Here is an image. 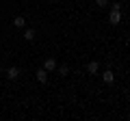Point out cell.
<instances>
[{
	"mask_svg": "<svg viewBox=\"0 0 130 121\" xmlns=\"http://www.w3.org/2000/svg\"><path fill=\"white\" fill-rule=\"evenodd\" d=\"M111 9H113V11H121V5H119V2H113Z\"/></svg>",
	"mask_w": 130,
	"mask_h": 121,
	"instance_id": "11",
	"label": "cell"
},
{
	"mask_svg": "<svg viewBox=\"0 0 130 121\" xmlns=\"http://www.w3.org/2000/svg\"><path fill=\"white\" fill-rule=\"evenodd\" d=\"M56 71H59V76H63V78H65V76H70V67H67V65L56 67Z\"/></svg>",
	"mask_w": 130,
	"mask_h": 121,
	"instance_id": "9",
	"label": "cell"
},
{
	"mask_svg": "<svg viewBox=\"0 0 130 121\" xmlns=\"http://www.w3.org/2000/svg\"><path fill=\"white\" fill-rule=\"evenodd\" d=\"M13 26L15 28H24L26 26V19H24L22 15H18V17H13Z\"/></svg>",
	"mask_w": 130,
	"mask_h": 121,
	"instance_id": "7",
	"label": "cell"
},
{
	"mask_svg": "<svg viewBox=\"0 0 130 121\" xmlns=\"http://www.w3.org/2000/svg\"><path fill=\"white\" fill-rule=\"evenodd\" d=\"M102 80H104L106 84H113V80H115V74H113L111 69H106V71L102 74Z\"/></svg>",
	"mask_w": 130,
	"mask_h": 121,
	"instance_id": "6",
	"label": "cell"
},
{
	"mask_svg": "<svg viewBox=\"0 0 130 121\" xmlns=\"http://www.w3.org/2000/svg\"><path fill=\"white\" fill-rule=\"evenodd\" d=\"M24 39H26V41H32V39H35V30H32V28H26V30H24V35H22Z\"/></svg>",
	"mask_w": 130,
	"mask_h": 121,
	"instance_id": "8",
	"label": "cell"
},
{
	"mask_svg": "<svg viewBox=\"0 0 130 121\" xmlns=\"http://www.w3.org/2000/svg\"><path fill=\"white\" fill-rule=\"evenodd\" d=\"M7 78H9V80H18L20 78V67H9V69H7Z\"/></svg>",
	"mask_w": 130,
	"mask_h": 121,
	"instance_id": "2",
	"label": "cell"
},
{
	"mask_svg": "<svg viewBox=\"0 0 130 121\" xmlns=\"http://www.w3.org/2000/svg\"><path fill=\"white\" fill-rule=\"evenodd\" d=\"M0 74H2V67H0Z\"/></svg>",
	"mask_w": 130,
	"mask_h": 121,
	"instance_id": "12",
	"label": "cell"
},
{
	"mask_svg": "<svg viewBox=\"0 0 130 121\" xmlns=\"http://www.w3.org/2000/svg\"><path fill=\"white\" fill-rule=\"evenodd\" d=\"M119 22H121V11H113L111 9V13H108V24H111V26H117Z\"/></svg>",
	"mask_w": 130,
	"mask_h": 121,
	"instance_id": "1",
	"label": "cell"
},
{
	"mask_svg": "<svg viewBox=\"0 0 130 121\" xmlns=\"http://www.w3.org/2000/svg\"><path fill=\"white\" fill-rule=\"evenodd\" d=\"M43 69H46V71H54L56 69V61L54 58H46V61H43Z\"/></svg>",
	"mask_w": 130,
	"mask_h": 121,
	"instance_id": "5",
	"label": "cell"
},
{
	"mask_svg": "<svg viewBox=\"0 0 130 121\" xmlns=\"http://www.w3.org/2000/svg\"><path fill=\"white\" fill-rule=\"evenodd\" d=\"M35 76H37V80H39L41 84H46V82H48V71L43 69V67H41V69H37V71H35Z\"/></svg>",
	"mask_w": 130,
	"mask_h": 121,
	"instance_id": "4",
	"label": "cell"
},
{
	"mask_svg": "<svg viewBox=\"0 0 130 121\" xmlns=\"http://www.w3.org/2000/svg\"><path fill=\"white\" fill-rule=\"evenodd\" d=\"M87 71L91 76H95V74H100V63H98V61H91V63H89L87 65Z\"/></svg>",
	"mask_w": 130,
	"mask_h": 121,
	"instance_id": "3",
	"label": "cell"
},
{
	"mask_svg": "<svg viewBox=\"0 0 130 121\" xmlns=\"http://www.w3.org/2000/svg\"><path fill=\"white\" fill-rule=\"evenodd\" d=\"M95 2H98V7H100V9H104V7L108 5V0H95Z\"/></svg>",
	"mask_w": 130,
	"mask_h": 121,
	"instance_id": "10",
	"label": "cell"
}]
</instances>
